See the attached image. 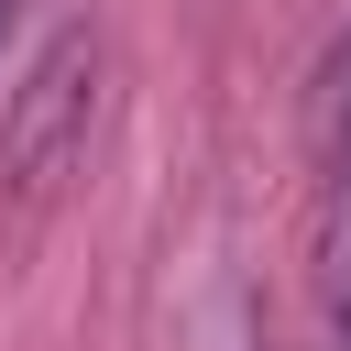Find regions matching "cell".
Returning a JSON list of instances; mask_svg holds the SVG:
<instances>
[{"label":"cell","instance_id":"cell-1","mask_svg":"<svg viewBox=\"0 0 351 351\" xmlns=\"http://www.w3.org/2000/svg\"><path fill=\"white\" fill-rule=\"evenodd\" d=\"M88 99H99V44H88V33H55L44 66H33L22 99H11L0 165H11L22 186H55V176L77 165V143H88Z\"/></svg>","mask_w":351,"mask_h":351},{"label":"cell","instance_id":"cell-2","mask_svg":"<svg viewBox=\"0 0 351 351\" xmlns=\"http://www.w3.org/2000/svg\"><path fill=\"white\" fill-rule=\"evenodd\" d=\"M318 296L351 329V176H329V219H318Z\"/></svg>","mask_w":351,"mask_h":351},{"label":"cell","instance_id":"cell-3","mask_svg":"<svg viewBox=\"0 0 351 351\" xmlns=\"http://www.w3.org/2000/svg\"><path fill=\"white\" fill-rule=\"evenodd\" d=\"M318 154H329V176H351V33L318 66Z\"/></svg>","mask_w":351,"mask_h":351},{"label":"cell","instance_id":"cell-4","mask_svg":"<svg viewBox=\"0 0 351 351\" xmlns=\"http://www.w3.org/2000/svg\"><path fill=\"white\" fill-rule=\"evenodd\" d=\"M11 11H22V0H0V33H11Z\"/></svg>","mask_w":351,"mask_h":351},{"label":"cell","instance_id":"cell-5","mask_svg":"<svg viewBox=\"0 0 351 351\" xmlns=\"http://www.w3.org/2000/svg\"><path fill=\"white\" fill-rule=\"evenodd\" d=\"M329 351H351V329H340V340H329Z\"/></svg>","mask_w":351,"mask_h":351}]
</instances>
